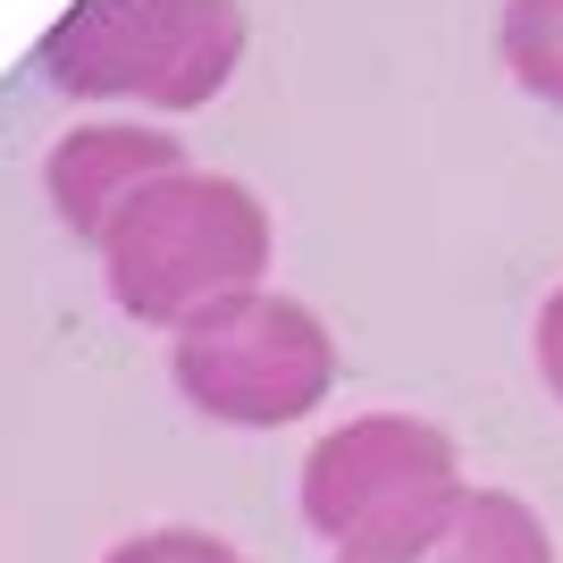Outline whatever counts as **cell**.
I'll return each instance as SVG.
<instances>
[{"label":"cell","mask_w":563,"mask_h":563,"mask_svg":"<svg viewBox=\"0 0 563 563\" xmlns=\"http://www.w3.org/2000/svg\"><path fill=\"white\" fill-rule=\"evenodd\" d=\"M93 253H101V278H110V303L126 320H143V329L177 336L194 311L253 295L269 278L278 228H269V211H261V194L244 177L177 168L161 186H143L101 228Z\"/></svg>","instance_id":"obj_1"},{"label":"cell","mask_w":563,"mask_h":563,"mask_svg":"<svg viewBox=\"0 0 563 563\" xmlns=\"http://www.w3.org/2000/svg\"><path fill=\"white\" fill-rule=\"evenodd\" d=\"M463 496L454 438L412 412H353L303 454V521L336 563H429Z\"/></svg>","instance_id":"obj_2"},{"label":"cell","mask_w":563,"mask_h":563,"mask_svg":"<svg viewBox=\"0 0 563 563\" xmlns=\"http://www.w3.org/2000/svg\"><path fill=\"white\" fill-rule=\"evenodd\" d=\"M244 0H76L43 34V76L68 101L211 110L244 68Z\"/></svg>","instance_id":"obj_3"},{"label":"cell","mask_w":563,"mask_h":563,"mask_svg":"<svg viewBox=\"0 0 563 563\" xmlns=\"http://www.w3.org/2000/svg\"><path fill=\"white\" fill-rule=\"evenodd\" d=\"M168 378L219 429H286L329 404L336 345L311 303H295L278 286H253V295L194 311L168 336Z\"/></svg>","instance_id":"obj_4"},{"label":"cell","mask_w":563,"mask_h":563,"mask_svg":"<svg viewBox=\"0 0 563 563\" xmlns=\"http://www.w3.org/2000/svg\"><path fill=\"white\" fill-rule=\"evenodd\" d=\"M177 168H194L177 135L143 126V118H101V126H68V135L51 143L43 194H51V211H59L68 235L101 244V228H110L143 186H161V177H177Z\"/></svg>","instance_id":"obj_5"},{"label":"cell","mask_w":563,"mask_h":563,"mask_svg":"<svg viewBox=\"0 0 563 563\" xmlns=\"http://www.w3.org/2000/svg\"><path fill=\"white\" fill-rule=\"evenodd\" d=\"M429 563H555V539H547V521L505 488H471L463 514H454L446 547Z\"/></svg>","instance_id":"obj_6"},{"label":"cell","mask_w":563,"mask_h":563,"mask_svg":"<svg viewBox=\"0 0 563 563\" xmlns=\"http://www.w3.org/2000/svg\"><path fill=\"white\" fill-rule=\"evenodd\" d=\"M496 51H505V76L521 93L563 110V0H505Z\"/></svg>","instance_id":"obj_7"},{"label":"cell","mask_w":563,"mask_h":563,"mask_svg":"<svg viewBox=\"0 0 563 563\" xmlns=\"http://www.w3.org/2000/svg\"><path fill=\"white\" fill-rule=\"evenodd\" d=\"M101 563H244L219 530H135V539H118Z\"/></svg>","instance_id":"obj_8"},{"label":"cell","mask_w":563,"mask_h":563,"mask_svg":"<svg viewBox=\"0 0 563 563\" xmlns=\"http://www.w3.org/2000/svg\"><path fill=\"white\" fill-rule=\"evenodd\" d=\"M530 353H539V378H547V396L563 404V286L539 303V320H530Z\"/></svg>","instance_id":"obj_9"}]
</instances>
